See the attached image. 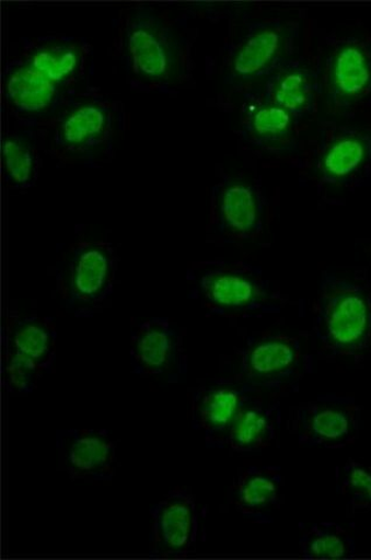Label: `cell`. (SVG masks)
I'll list each match as a JSON object with an SVG mask.
<instances>
[{
    "label": "cell",
    "mask_w": 371,
    "mask_h": 560,
    "mask_svg": "<svg viewBox=\"0 0 371 560\" xmlns=\"http://www.w3.org/2000/svg\"><path fill=\"white\" fill-rule=\"evenodd\" d=\"M314 332L326 353L360 358L371 349V291L325 275L314 305Z\"/></svg>",
    "instance_id": "6da1fadb"
},
{
    "label": "cell",
    "mask_w": 371,
    "mask_h": 560,
    "mask_svg": "<svg viewBox=\"0 0 371 560\" xmlns=\"http://www.w3.org/2000/svg\"><path fill=\"white\" fill-rule=\"evenodd\" d=\"M190 296L208 312L227 318L275 313L280 295L255 268L209 265L189 276Z\"/></svg>",
    "instance_id": "7a4b0ae2"
},
{
    "label": "cell",
    "mask_w": 371,
    "mask_h": 560,
    "mask_svg": "<svg viewBox=\"0 0 371 560\" xmlns=\"http://www.w3.org/2000/svg\"><path fill=\"white\" fill-rule=\"evenodd\" d=\"M116 260L102 244L82 245L59 278L62 307L77 318H92L114 292Z\"/></svg>",
    "instance_id": "3957f363"
},
{
    "label": "cell",
    "mask_w": 371,
    "mask_h": 560,
    "mask_svg": "<svg viewBox=\"0 0 371 560\" xmlns=\"http://www.w3.org/2000/svg\"><path fill=\"white\" fill-rule=\"evenodd\" d=\"M304 365L303 346L298 339L262 337L243 350L237 380L253 393H280L299 381Z\"/></svg>",
    "instance_id": "277c9868"
},
{
    "label": "cell",
    "mask_w": 371,
    "mask_h": 560,
    "mask_svg": "<svg viewBox=\"0 0 371 560\" xmlns=\"http://www.w3.org/2000/svg\"><path fill=\"white\" fill-rule=\"evenodd\" d=\"M362 409L355 398L324 395L300 406L292 430L300 445L343 448L358 441Z\"/></svg>",
    "instance_id": "5b68a950"
},
{
    "label": "cell",
    "mask_w": 371,
    "mask_h": 560,
    "mask_svg": "<svg viewBox=\"0 0 371 560\" xmlns=\"http://www.w3.org/2000/svg\"><path fill=\"white\" fill-rule=\"evenodd\" d=\"M130 361L138 376L178 382L187 373L179 328L165 318L139 323L131 332Z\"/></svg>",
    "instance_id": "8992f818"
},
{
    "label": "cell",
    "mask_w": 371,
    "mask_h": 560,
    "mask_svg": "<svg viewBox=\"0 0 371 560\" xmlns=\"http://www.w3.org/2000/svg\"><path fill=\"white\" fill-rule=\"evenodd\" d=\"M151 559H184L197 548L199 512L187 489H173L152 506Z\"/></svg>",
    "instance_id": "52a82bcc"
},
{
    "label": "cell",
    "mask_w": 371,
    "mask_h": 560,
    "mask_svg": "<svg viewBox=\"0 0 371 560\" xmlns=\"http://www.w3.org/2000/svg\"><path fill=\"white\" fill-rule=\"evenodd\" d=\"M59 467L72 480L112 481L117 468L116 442L107 430H59Z\"/></svg>",
    "instance_id": "ba28073f"
},
{
    "label": "cell",
    "mask_w": 371,
    "mask_h": 560,
    "mask_svg": "<svg viewBox=\"0 0 371 560\" xmlns=\"http://www.w3.org/2000/svg\"><path fill=\"white\" fill-rule=\"evenodd\" d=\"M254 394L239 380H221L194 394L192 425L204 433L208 447L227 446L229 431Z\"/></svg>",
    "instance_id": "9c48e42d"
},
{
    "label": "cell",
    "mask_w": 371,
    "mask_h": 560,
    "mask_svg": "<svg viewBox=\"0 0 371 560\" xmlns=\"http://www.w3.org/2000/svg\"><path fill=\"white\" fill-rule=\"evenodd\" d=\"M282 477L277 466H252L239 477L234 488L236 510L246 520L268 524L279 510Z\"/></svg>",
    "instance_id": "30bf717a"
},
{
    "label": "cell",
    "mask_w": 371,
    "mask_h": 560,
    "mask_svg": "<svg viewBox=\"0 0 371 560\" xmlns=\"http://www.w3.org/2000/svg\"><path fill=\"white\" fill-rule=\"evenodd\" d=\"M216 217L225 235L253 237L262 226V203L257 190L241 182L223 185L217 192Z\"/></svg>",
    "instance_id": "8fae6325"
},
{
    "label": "cell",
    "mask_w": 371,
    "mask_h": 560,
    "mask_svg": "<svg viewBox=\"0 0 371 560\" xmlns=\"http://www.w3.org/2000/svg\"><path fill=\"white\" fill-rule=\"evenodd\" d=\"M255 395L246 401L229 431L227 446L235 452H260L276 440L280 418L278 405Z\"/></svg>",
    "instance_id": "7c38bea8"
},
{
    "label": "cell",
    "mask_w": 371,
    "mask_h": 560,
    "mask_svg": "<svg viewBox=\"0 0 371 560\" xmlns=\"http://www.w3.org/2000/svg\"><path fill=\"white\" fill-rule=\"evenodd\" d=\"M7 350L21 355L45 374L57 360V326L49 318L37 314L26 315L11 322L8 331Z\"/></svg>",
    "instance_id": "4fadbf2b"
},
{
    "label": "cell",
    "mask_w": 371,
    "mask_h": 560,
    "mask_svg": "<svg viewBox=\"0 0 371 560\" xmlns=\"http://www.w3.org/2000/svg\"><path fill=\"white\" fill-rule=\"evenodd\" d=\"M329 92L335 102L349 104L363 97L371 88V59L363 46L343 45L331 60Z\"/></svg>",
    "instance_id": "5bb4252c"
},
{
    "label": "cell",
    "mask_w": 371,
    "mask_h": 560,
    "mask_svg": "<svg viewBox=\"0 0 371 560\" xmlns=\"http://www.w3.org/2000/svg\"><path fill=\"white\" fill-rule=\"evenodd\" d=\"M128 48L137 72L152 80L166 79L173 56L164 32L146 18L136 21L128 33Z\"/></svg>",
    "instance_id": "9a60e30c"
},
{
    "label": "cell",
    "mask_w": 371,
    "mask_h": 560,
    "mask_svg": "<svg viewBox=\"0 0 371 560\" xmlns=\"http://www.w3.org/2000/svg\"><path fill=\"white\" fill-rule=\"evenodd\" d=\"M371 162V138L351 133L339 137L324 150L317 172L327 183L346 182Z\"/></svg>",
    "instance_id": "2e32d148"
},
{
    "label": "cell",
    "mask_w": 371,
    "mask_h": 560,
    "mask_svg": "<svg viewBox=\"0 0 371 560\" xmlns=\"http://www.w3.org/2000/svg\"><path fill=\"white\" fill-rule=\"evenodd\" d=\"M356 553L355 537L338 523H314L299 537V555L304 559L341 560Z\"/></svg>",
    "instance_id": "e0dca14e"
},
{
    "label": "cell",
    "mask_w": 371,
    "mask_h": 560,
    "mask_svg": "<svg viewBox=\"0 0 371 560\" xmlns=\"http://www.w3.org/2000/svg\"><path fill=\"white\" fill-rule=\"evenodd\" d=\"M57 84L40 74L32 66L14 70L8 81V95L16 109L39 113L55 101Z\"/></svg>",
    "instance_id": "ac0fdd59"
},
{
    "label": "cell",
    "mask_w": 371,
    "mask_h": 560,
    "mask_svg": "<svg viewBox=\"0 0 371 560\" xmlns=\"http://www.w3.org/2000/svg\"><path fill=\"white\" fill-rule=\"evenodd\" d=\"M107 126V113L100 105H82L63 120L60 131L62 143L76 151L95 148L102 142Z\"/></svg>",
    "instance_id": "d6986e66"
},
{
    "label": "cell",
    "mask_w": 371,
    "mask_h": 560,
    "mask_svg": "<svg viewBox=\"0 0 371 560\" xmlns=\"http://www.w3.org/2000/svg\"><path fill=\"white\" fill-rule=\"evenodd\" d=\"M281 35L274 28L256 32L239 49L234 59V73L242 79H253L265 72L279 55Z\"/></svg>",
    "instance_id": "ffe728a7"
},
{
    "label": "cell",
    "mask_w": 371,
    "mask_h": 560,
    "mask_svg": "<svg viewBox=\"0 0 371 560\" xmlns=\"http://www.w3.org/2000/svg\"><path fill=\"white\" fill-rule=\"evenodd\" d=\"M337 490L351 512H370L371 466L348 460L338 467Z\"/></svg>",
    "instance_id": "44dd1931"
},
{
    "label": "cell",
    "mask_w": 371,
    "mask_h": 560,
    "mask_svg": "<svg viewBox=\"0 0 371 560\" xmlns=\"http://www.w3.org/2000/svg\"><path fill=\"white\" fill-rule=\"evenodd\" d=\"M312 83L303 69H289L276 79L271 96L273 104L292 116L303 114L312 101Z\"/></svg>",
    "instance_id": "7402d4cb"
},
{
    "label": "cell",
    "mask_w": 371,
    "mask_h": 560,
    "mask_svg": "<svg viewBox=\"0 0 371 560\" xmlns=\"http://www.w3.org/2000/svg\"><path fill=\"white\" fill-rule=\"evenodd\" d=\"M3 164L8 180L15 187H31L37 179V155L24 139L9 137L4 140Z\"/></svg>",
    "instance_id": "603a6c76"
},
{
    "label": "cell",
    "mask_w": 371,
    "mask_h": 560,
    "mask_svg": "<svg viewBox=\"0 0 371 560\" xmlns=\"http://www.w3.org/2000/svg\"><path fill=\"white\" fill-rule=\"evenodd\" d=\"M30 66L58 84L73 77L79 67V55L70 47H48L35 52Z\"/></svg>",
    "instance_id": "cb8c5ba5"
},
{
    "label": "cell",
    "mask_w": 371,
    "mask_h": 560,
    "mask_svg": "<svg viewBox=\"0 0 371 560\" xmlns=\"http://www.w3.org/2000/svg\"><path fill=\"white\" fill-rule=\"evenodd\" d=\"M292 127V115L276 104L263 105L251 118L254 137L263 143H276L286 139Z\"/></svg>",
    "instance_id": "d4e9b609"
},
{
    "label": "cell",
    "mask_w": 371,
    "mask_h": 560,
    "mask_svg": "<svg viewBox=\"0 0 371 560\" xmlns=\"http://www.w3.org/2000/svg\"><path fill=\"white\" fill-rule=\"evenodd\" d=\"M4 373L9 390L16 395L32 394L44 375L38 365L7 350Z\"/></svg>",
    "instance_id": "484cf974"
}]
</instances>
